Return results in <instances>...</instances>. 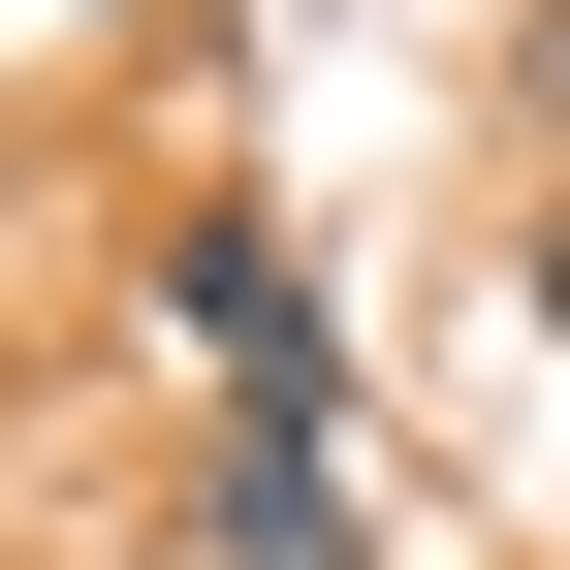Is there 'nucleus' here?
<instances>
[{"label":"nucleus","mask_w":570,"mask_h":570,"mask_svg":"<svg viewBox=\"0 0 570 570\" xmlns=\"http://www.w3.org/2000/svg\"><path fill=\"white\" fill-rule=\"evenodd\" d=\"M159 317H190V381H223V444H317L348 412V317H317L285 223H159Z\"/></svg>","instance_id":"f257e3e1"},{"label":"nucleus","mask_w":570,"mask_h":570,"mask_svg":"<svg viewBox=\"0 0 570 570\" xmlns=\"http://www.w3.org/2000/svg\"><path fill=\"white\" fill-rule=\"evenodd\" d=\"M223 570H381V508H348V444H223Z\"/></svg>","instance_id":"f03ea898"},{"label":"nucleus","mask_w":570,"mask_h":570,"mask_svg":"<svg viewBox=\"0 0 570 570\" xmlns=\"http://www.w3.org/2000/svg\"><path fill=\"white\" fill-rule=\"evenodd\" d=\"M508 317H539V348H570V190H539V223H508Z\"/></svg>","instance_id":"7ed1b4c3"}]
</instances>
